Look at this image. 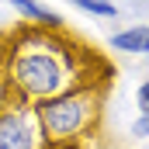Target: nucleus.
<instances>
[{
	"label": "nucleus",
	"mask_w": 149,
	"mask_h": 149,
	"mask_svg": "<svg viewBox=\"0 0 149 149\" xmlns=\"http://www.w3.org/2000/svg\"><path fill=\"white\" fill-rule=\"evenodd\" d=\"M101 108H104V83H83L52 101L35 104L49 149H76L83 139H90L101 125Z\"/></svg>",
	"instance_id": "f03ea898"
},
{
	"label": "nucleus",
	"mask_w": 149,
	"mask_h": 149,
	"mask_svg": "<svg viewBox=\"0 0 149 149\" xmlns=\"http://www.w3.org/2000/svg\"><path fill=\"white\" fill-rule=\"evenodd\" d=\"M10 7L24 17V24H31V28H42V31H63V17L56 14V10H49L45 3H38V0H10Z\"/></svg>",
	"instance_id": "20e7f679"
},
{
	"label": "nucleus",
	"mask_w": 149,
	"mask_h": 149,
	"mask_svg": "<svg viewBox=\"0 0 149 149\" xmlns=\"http://www.w3.org/2000/svg\"><path fill=\"white\" fill-rule=\"evenodd\" d=\"M135 104H139V114H149V80L139 83V90H135Z\"/></svg>",
	"instance_id": "0eeeda50"
},
{
	"label": "nucleus",
	"mask_w": 149,
	"mask_h": 149,
	"mask_svg": "<svg viewBox=\"0 0 149 149\" xmlns=\"http://www.w3.org/2000/svg\"><path fill=\"white\" fill-rule=\"evenodd\" d=\"M0 73L14 101L42 104L83 83H104L101 59L63 31L17 28L0 49Z\"/></svg>",
	"instance_id": "f257e3e1"
},
{
	"label": "nucleus",
	"mask_w": 149,
	"mask_h": 149,
	"mask_svg": "<svg viewBox=\"0 0 149 149\" xmlns=\"http://www.w3.org/2000/svg\"><path fill=\"white\" fill-rule=\"evenodd\" d=\"M70 3L83 14H94V17H118V7L111 0H70Z\"/></svg>",
	"instance_id": "423d86ee"
},
{
	"label": "nucleus",
	"mask_w": 149,
	"mask_h": 149,
	"mask_svg": "<svg viewBox=\"0 0 149 149\" xmlns=\"http://www.w3.org/2000/svg\"><path fill=\"white\" fill-rule=\"evenodd\" d=\"M132 135H135V139H149V114H139V118L132 121Z\"/></svg>",
	"instance_id": "6e6552de"
},
{
	"label": "nucleus",
	"mask_w": 149,
	"mask_h": 149,
	"mask_svg": "<svg viewBox=\"0 0 149 149\" xmlns=\"http://www.w3.org/2000/svg\"><path fill=\"white\" fill-rule=\"evenodd\" d=\"M0 149H49L35 104L7 101L0 111Z\"/></svg>",
	"instance_id": "7ed1b4c3"
},
{
	"label": "nucleus",
	"mask_w": 149,
	"mask_h": 149,
	"mask_svg": "<svg viewBox=\"0 0 149 149\" xmlns=\"http://www.w3.org/2000/svg\"><path fill=\"white\" fill-rule=\"evenodd\" d=\"M111 49L132 52V56H149V24H132V28L111 35Z\"/></svg>",
	"instance_id": "39448f33"
},
{
	"label": "nucleus",
	"mask_w": 149,
	"mask_h": 149,
	"mask_svg": "<svg viewBox=\"0 0 149 149\" xmlns=\"http://www.w3.org/2000/svg\"><path fill=\"white\" fill-rule=\"evenodd\" d=\"M7 101H10V90H7V80H3V73H0V111H3Z\"/></svg>",
	"instance_id": "1a4fd4ad"
}]
</instances>
